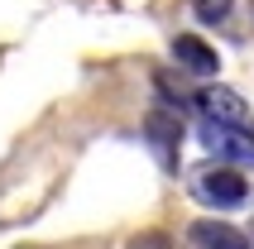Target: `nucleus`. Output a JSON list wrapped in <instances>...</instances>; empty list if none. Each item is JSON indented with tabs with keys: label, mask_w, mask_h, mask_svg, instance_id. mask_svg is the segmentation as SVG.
<instances>
[{
	"label": "nucleus",
	"mask_w": 254,
	"mask_h": 249,
	"mask_svg": "<svg viewBox=\"0 0 254 249\" xmlns=\"http://www.w3.org/2000/svg\"><path fill=\"white\" fill-rule=\"evenodd\" d=\"M187 187H192V196H197L201 206H216V211H230V206H245V201H250L245 173H235V168H226V163H201L197 173L187 178Z\"/></svg>",
	"instance_id": "obj_1"
},
{
	"label": "nucleus",
	"mask_w": 254,
	"mask_h": 249,
	"mask_svg": "<svg viewBox=\"0 0 254 249\" xmlns=\"http://www.w3.org/2000/svg\"><path fill=\"white\" fill-rule=\"evenodd\" d=\"M29 249H39V245H29Z\"/></svg>",
	"instance_id": "obj_9"
},
{
	"label": "nucleus",
	"mask_w": 254,
	"mask_h": 249,
	"mask_svg": "<svg viewBox=\"0 0 254 249\" xmlns=\"http://www.w3.org/2000/svg\"><path fill=\"white\" fill-rule=\"evenodd\" d=\"M230 5H235V0H192V14H197L201 24H221L230 14Z\"/></svg>",
	"instance_id": "obj_7"
},
{
	"label": "nucleus",
	"mask_w": 254,
	"mask_h": 249,
	"mask_svg": "<svg viewBox=\"0 0 254 249\" xmlns=\"http://www.w3.org/2000/svg\"><path fill=\"white\" fill-rule=\"evenodd\" d=\"M201 144L211 149L216 163L235 168V173L254 168V129H226V124H206L201 120Z\"/></svg>",
	"instance_id": "obj_2"
},
{
	"label": "nucleus",
	"mask_w": 254,
	"mask_h": 249,
	"mask_svg": "<svg viewBox=\"0 0 254 249\" xmlns=\"http://www.w3.org/2000/svg\"><path fill=\"white\" fill-rule=\"evenodd\" d=\"M173 62H178V72H187V77H216V72H221V53H216L206 39H197V34H178V39H173Z\"/></svg>",
	"instance_id": "obj_4"
},
{
	"label": "nucleus",
	"mask_w": 254,
	"mask_h": 249,
	"mask_svg": "<svg viewBox=\"0 0 254 249\" xmlns=\"http://www.w3.org/2000/svg\"><path fill=\"white\" fill-rule=\"evenodd\" d=\"M125 249H173V245H168V235H134Z\"/></svg>",
	"instance_id": "obj_8"
},
{
	"label": "nucleus",
	"mask_w": 254,
	"mask_h": 249,
	"mask_svg": "<svg viewBox=\"0 0 254 249\" xmlns=\"http://www.w3.org/2000/svg\"><path fill=\"white\" fill-rule=\"evenodd\" d=\"M144 134H149V144L158 149V158L173 168V149H178V139H183V120L173 111H163V106H154V111L144 115Z\"/></svg>",
	"instance_id": "obj_5"
},
{
	"label": "nucleus",
	"mask_w": 254,
	"mask_h": 249,
	"mask_svg": "<svg viewBox=\"0 0 254 249\" xmlns=\"http://www.w3.org/2000/svg\"><path fill=\"white\" fill-rule=\"evenodd\" d=\"M192 245L197 249H250V235L226 221H197L192 225Z\"/></svg>",
	"instance_id": "obj_6"
},
{
	"label": "nucleus",
	"mask_w": 254,
	"mask_h": 249,
	"mask_svg": "<svg viewBox=\"0 0 254 249\" xmlns=\"http://www.w3.org/2000/svg\"><path fill=\"white\" fill-rule=\"evenodd\" d=\"M201 115L206 124H226V129H250V106H245L240 91H230V86H206L197 96Z\"/></svg>",
	"instance_id": "obj_3"
}]
</instances>
